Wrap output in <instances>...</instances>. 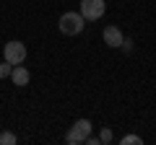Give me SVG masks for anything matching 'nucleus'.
Segmentation results:
<instances>
[{
  "label": "nucleus",
  "instance_id": "obj_5",
  "mask_svg": "<svg viewBox=\"0 0 156 145\" xmlns=\"http://www.w3.org/2000/svg\"><path fill=\"white\" fill-rule=\"evenodd\" d=\"M122 31H120V29L117 26H107L104 29V44L107 47H112V49H120V44H122Z\"/></svg>",
  "mask_w": 156,
  "mask_h": 145
},
{
  "label": "nucleus",
  "instance_id": "obj_8",
  "mask_svg": "<svg viewBox=\"0 0 156 145\" xmlns=\"http://www.w3.org/2000/svg\"><path fill=\"white\" fill-rule=\"evenodd\" d=\"M11 70H13V65L5 60L3 65H0V78H11Z\"/></svg>",
  "mask_w": 156,
  "mask_h": 145
},
{
  "label": "nucleus",
  "instance_id": "obj_3",
  "mask_svg": "<svg viewBox=\"0 0 156 145\" xmlns=\"http://www.w3.org/2000/svg\"><path fill=\"white\" fill-rule=\"evenodd\" d=\"M3 57H5L11 65H21V62L26 60V44H23V42H18V39L8 42V44L3 47Z\"/></svg>",
  "mask_w": 156,
  "mask_h": 145
},
{
  "label": "nucleus",
  "instance_id": "obj_1",
  "mask_svg": "<svg viewBox=\"0 0 156 145\" xmlns=\"http://www.w3.org/2000/svg\"><path fill=\"white\" fill-rule=\"evenodd\" d=\"M57 26H60V31L65 34V36H78V34L83 31V26H86V18L81 16V13L70 11V13H62L60 16Z\"/></svg>",
  "mask_w": 156,
  "mask_h": 145
},
{
  "label": "nucleus",
  "instance_id": "obj_9",
  "mask_svg": "<svg viewBox=\"0 0 156 145\" xmlns=\"http://www.w3.org/2000/svg\"><path fill=\"white\" fill-rule=\"evenodd\" d=\"M99 143H112V130L109 127H104V130H101V132H99Z\"/></svg>",
  "mask_w": 156,
  "mask_h": 145
},
{
  "label": "nucleus",
  "instance_id": "obj_7",
  "mask_svg": "<svg viewBox=\"0 0 156 145\" xmlns=\"http://www.w3.org/2000/svg\"><path fill=\"white\" fill-rule=\"evenodd\" d=\"M18 137L13 132H0V145H16Z\"/></svg>",
  "mask_w": 156,
  "mask_h": 145
},
{
  "label": "nucleus",
  "instance_id": "obj_2",
  "mask_svg": "<svg viewBox=\"0 0 156 145\" xmlns=\"http://www.w3.org/2000/svg\"><path fill=\"white\" fill-rule=\"evenodd\" d=\"M89 135H91V122H89V119H78V122L70 127V132L65 135V143L81 145V143H86V137H89Z\"/></svg>",
  "mask_w": 156,
  "mask_h": 145
},
{
  "label": "nucleus",
  "instance_id": "obj_12",
  "mask_svg": "<svg viewBox=\"0 0 156 145\" xmlns=\"http://www.w3.org/2000/svg\"><path fill=\"white\" fill-rule=\"evenodd\" d=\"M86 143H89V145H99V137H91V135H89V137H86Z\"/></svg>",
  "mask_w": 156,
  "mask_h": 145
},
{
  "label": "nucleus",
  "instance_id": "obj_11",
  "mask_svg": "<svg viewBox=\"0 0 156 145\" xmlns=\"http://www.w3.org/2000/svg\"><path fill=\"white\" fill-rule=\"evenodd\" d=\"M120 47H122V52H133V39H128V36H125Z\"/></svg>",
  "mask_w": 156,
  "mask_h": 145
},
{
  "label": "nucleus",
  "instance_id": "obj_6",
  "mask_svg": "<svg viewBox=\"0 0 156 145\" xmlns=\"http://www.w3.org/2000/svg\"><path fill=\"white\" fill-rule=\"evenodd\" d=\"M11 80H13V86H29V80H31V72H29L23 65H13V70H11Z\"/></svg>",
  "mask_w": 156,
  "mask_h": 145
},
{
  "label": "nucleus",
  "instance_id": "obj_10",
  "mask_svg": "<svg viewBox=\"0 0 156 145\" xmlns=\"http://www.w3.org/2000/svg\"><path fill=\"white\" fill-rule=\"evenodd\" d=\"M143 140L138 137V135H128V137H122V145H140Z\"/></svg>",
  "mask_w": 156,
  "mask_h": 145
},
{
  "label": "nucleus",
  "instance_id": "obj_4",
  "mask_svg": "<svg viewBox=\"0 0 156 145\" xmlns=\"http://www.w3.org/2000/svg\"><path fill=\"white\" fill-rule=\"evenodd\" d=\"M104 11H107L104 0H81V16L86 21H99L104 16Z\"/></svg>",
  "mask_w": 156,
  "mask_h": 145
}]
</instances>
